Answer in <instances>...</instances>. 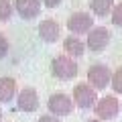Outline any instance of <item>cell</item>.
<instances>
[{"label": "cell", "instance_id": "9", "mask_svg": "<svg viewBox=\"0 0 122 122\" xmlns=\"http://www.w3.org/2000/svg\"><path fill=\"white\" fill-rule=\"evenodd\" d=\"M14 10L25 20H33L41 14V0H14Z\"/></svg>", "mask_w": 122, "mask_h": 122}, {"label": "cell", "instance_id": "8", "mask_svg": "<svg viewBox=\"0 0 122 122\" xmlns=\"http://www.w3.org/2000/svg\"><path fill=\"white\" fill-rule=\"evenodd\" d=\"M39 108V94H37L35 87H25V90L18 92L16 96V110L29 114V112H35Z\"/></svg>", "mask_w": 122, "mask_h": 122}, {"label": "cell", "instance_id": "10", "mask_svg": "<svg viewBox=\"0 0 122 122\" xmlns=\"http://www.w3.org/2000/svg\"><path fill=\"white\" fill-rule=\"evenodd\" d=\"M59 22L55 20V18H45V20H41L39 25V37L45 41V43H55L57 39H59Z\"/></svg>", "mask_w": 122, "mask_h": 122}, {"label": "cell", "instance_id": "20", "mask_svg": "<svg viewBox=\"0 0 122 122\" xmlns=\"http://www.w3.org/2000/svg\"><path fill=\"white\" fill-rule=\"evenodd\" d=\"M86 122H104V120H100V118H90V120H86Z\"/></svg>", "mask_w": 122, "mask_h": 122}, {"label": "cell", "instance_id": "7", "mask_svg": "<svg viewBox=\"0 0 122 122\" xmlns=\"http://www.w3.org/2000/svg\"><path fill=\"white\" fill-rule=\"evenodd\" d=\"M94 112H96V116L100 120H114L118 116V112H120V102H118L116 96H104L98 100Z\"/></svg>", "mask_w": 122, "mask_h": 122}, {"label": "cell", "instance_id": "21", "mask_svg": "<svg viewBox=\"0 0 122 122\" xmlns=\"http://www.w3.org/2000/svg\"><path fill=\"white\" fill-rule=\"evenodd\" d=\"M0 122H2V110H0Z\"/></svg>", "mask_w": 122, "mask_h": 122}, {"label": "cell", "instance_id": "16", "mask_svg": "<svg viewBox=\"0 0 122 122\" xmlns=\"http://www.w3.org/2000/svg\"><path fill=\"white\" fill-rule=\"evenodd\" d=\"M110 16H112V22H114L116 26H122V4H116V6H114V10H112Z\"/></svg>", "mask_w": 122, "mask_h": 122}, {"label": "cell", "instance_id": "3", "mask_svg": "<svg viewBox=\"0 0 122 122\" xmlns=\"http://www.w3.org/2000/svg\"><path fill=\"white\" fill-rule=\"evenodd\" d=\"M87 83L94 90H106L112 83V71L106 63H94L87 69Z\"/></svg>", "mask_w": 122, "mask_h": 122}, {"label": "cell", "instance_id": "18", "mask_svg": "<svg viewBox=\"0 0 122 122\" xmlns=\"http://www.w3.org/2000/svg\"><path fill=\"white\" fill-rule=\"evenodd\" d=\"M39 122H63L59 116H55V114H43V116L39 118Z\"/></svg>", "mask_w": 122, "mask_h": 122}, {"label": "cell", "instance_id": "19", "mask_svg": "<svg viewBox=\"0 0 122 122\" xmlns=\"http://www.w3.org/2000/svg\"><path fill=\"white\" fill-rule=\"evenodd\" d=\"M43 4L47 6V8H57V6L61 4V0H43Z\"/></svg>", "mask_w": 122, "mask_h": 122}, {"label": "cell", "instance_id": "12", "mask_svg": "<svg viewBox=\"0 0 122 122\" xmlns=\"http://www.w3.org/2000/svg\"><path fill=\"white\" fill-rule=\"evenodd\" d=\"M86 47L87 45L83 43L79 37H75V35L67 37V39L63 41V49H65V53L69 57H81L83 53H86Z\"/></svg>", "mask_w": 122, "mask_h": 122}, {"label": "cell", "instance_id": "17", "mask_svg": "<svg viewBox=\"0 0 122 122\" xmlns=\"http://www.w3.org/2000/svg\"><path fill=\"white\" fill-rule=\"evenodd\" d=\"M8 49H10V45H8V39H6L4 35H0V59H2V57H6Z\"/></svg>", "mask_w": 122, "mask_h": 122}, {"label": "cell", "instance_id": "15", "mask_svg": "<svg viewBox=\"0 0 122 122\" xmlns=\"http://www.w3.org/2000/svg\"><path fill=\"white\" fill-rule=\"evenodd\" d=\"M110 87H112L116 94H122V67H118L112 73V83H110Z\"/></svg>", "mask_w": 122, "mask_h": 122}, {"label": "cell", "instance_id": "2", "mask_svg": "<svg viewBox=\"0 0 122 122\" xmlns=\"http://www.w3.org/2000/svg\"><path fill=\"white\" fill-rule=\"evenodd\" d=\"M98 90L90 86L87 81H81L73 87V102L79 110H90V108H96L98 104Z\"/></svg>", "mask_w": 122, "mask_h": 122}, {"label": "cell", "instance_id": "4", "mask_svg": "<svg viewBox=\"0 0 122 122\" xmlns=\"http://www.w3.org/2000/svg\"><path fill=\"white\" fill-rule=\"evenodd\" d=\"M75 102L71 96H67V94H61V92H57V94H51L47 100V108H49V114H55V116H69L71 110H73Z\"/></svg>", "mask_w": 122, "mask_h": 122}, {"label": "cell", "instance_id": "5", "mask_svg": "<svg viewBox=\"0 0 122 122\" xmlns=\"http://www.w3.org/2000/svg\"><path fill=\"white\" fill-rule=\"evenodd\" d=\"M110 30L106 29V26H94V29L87 33V49H90L92 53H102L106 47L110 45Z\"/></svg>", "mask_w": 122, "mask_h": 122}, {"label": "cell", "instance_id": "1", "mask_svg": "<svg viewBox=\"0 0 122 122\" xmlns=\"http://www.w3.org/2000/svg\"><path fill=\"white\" fill-rule=\"evenodd\" d=\"M77 63L73 61V57L69 55H57L55 59L51 61V73L55 75L57 79H63V81H67V79H73L75 75H77Z\"/></svg>", "mask_w": 122, "mask_h": 122}, {"label": "cell", "instance_id": "11", "mask_svg": "<svg viewBox=\"0 0 122 122\" xmlns=\"http://www.w3.org/2000/svg\"><path fill=\"white\" fill-rule=\"evenodd\" d=\"M16 96H18L16 81H14L12 77H8V75L0 77V102L8 104V102H12Z\"/></svg>", "mask_w": 122, "mask_h": 122}, {"label": "cell", "instance_id": "6", "mask_svg": "<svg viewBox=\"0 0 122 122\" xmlns=\"http://www.w3.org/2000/svg\"><path fill=\"white\" fill-rule=\"evenodd\" d=\"M67 29L71 35H87L94 29V18L90 12H73L67 18Z\"/></svg>", "mask_w": 122, "mask_h": 122}, {"label": "cell", "instance_id": "14", "mask_svg": "<svg viewBox=\"0 0 122 122\" xmlns=\"http://www.w3.org/2000/svg\"><path fill=\"white\" fill-rule=\"evenodd\" d=\"M12 10H14V2H10V0H0V22L8 20L12 16Z\"/></svg>", "mask_w": 122, "mask_h": 122}, {"label": "cell", "instance_id": "13", "mask_svg": "<svg viewBox=\"0 0 122 122\" xmlns=\"http://www.w3.org/2000/svg\"><path fill=\"white\" fill-rule=\"evenodd\" d=\"M114 6H116V4H114V0H92V2H90L92 14H96V16H100V18L112 14Z\"/></svg>", "mask_w": 122, "mask_h": 122}]
</instances>
